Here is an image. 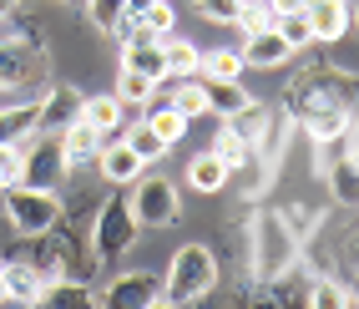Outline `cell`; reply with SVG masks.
<instances>
[{
	"instance_id": "cell-15",
	"label": "cell",
	"mask_w": 359,
	"mask_h": 309,
	"mask_svg": "<svg viewBox=\"0 0 359 309\" xmlns=\"http://www.w3.org/2000/svg\"><path fill=\"white\" fill-rule=\"evenodd\" d=\"M102 132L91 127V122H71L66 132H61V152H66V168H86V162H97V152H102Z\"/></svg>"
},
{
	"instance_id": "cell-10",
	"label": "cell",
	"mask_w": 359,
	"mask_h": 309,
	"mask_svg": "<svg viewBox=\"0 0 359 309\" xmlns=\"http://www.w3.org/2000/svg\"><path fill=\"white\" fill-rule=\"evenodd\" d=\"M97 173L111 183V188H132L142 173H147V162H142L137 152H132V142L122 137V142H102V152H97Z\"/></svg>"
},
{
	"instance_id": "cell-7",
	"label": "cell",
	"mask_w": 359,
	"mask_h": 309,
	"mask_svg": "<svg viewBox=\"0 0 359 309\" xmlns=\"http://www.w3.org/2000/svg\"><path fill=\"white\" fill-rule=\"evenodd\" d=\"M132 213H137L142 228H167V223H177V213H182L177 183H172V178H147V173H142V178L132 183Z\"/></svg>"
},
{
	"instance_id": "cell-27",
	"label": "cell",
	"mask_w": 359,
	"mask_h": 309,
	"mask_svg": "<svg viewBox=\"0 0 359 309\" xmlns=\"http://www.w3.org/2000/svg\"><path fill=\"white\" fill-rule=\"evenodd\" d=\"M147 127L167 142V147H172V142H182V137H187V117H182L172 102H167V107H152V112H147Z\"/></svg>"
},
{
	"instance_id": "cell-29",
	"label": "cell",
	"mask_w": 359,
	"mask_h": 309,
	"mask_svg": "<svg viewBox=\"0 0 359 309\" xmlns=\"http://www.w3.org/2000/svg\"><path fill=\"white\" fill-rule=\"evenodd\" d=\"M172 107L193 122V117H203L208 112V97H203V81L198 77H177V86H172Z\"/></svg>"
},
{
	"instance_id": "cell-41",
	"label": "cell",
	"mask_w": 359,
	"mask_h": 309,
	"mask_svg": "<svg viewBox=\"0 0 359 309\" xmlns=\"http://www.w3.org/2000/svg\"><path fill=\"white\" fill-rule=\"evenodd\" d=\"M344 264L359 269V233H354V239H344Z\"/></svg>"
},
{
	"instance_id": "cell-32",
	"label": "cell",
	"mask_w": 359,
	"mask_h": 309,
	"mask_svg": "<svg viewBox=\"0 0 359 309\" xmlns=\"http://www.w3.org/2000/svg\"><path fill=\"white\" fill-rule=\"evenodd\" d=\"M273 26H278V36L289 41L294 51H304V46H314V31H309V15H304V11H289V15H278Z\"/></svg>"
},
{
	"instance_id": "cell-33",
	"label": "cell",
	"mask_w": 359,
	"mask_h": 309,
	"mask_svg": "<svg viewBox=\"0 0 359 309\" xmlns=\"http://www.w3.org/2000/svg\"><path fill=\"white\" fill-rule=\"evenodd\" d=\"M273 6H269V0H243V11H238V20H233V26L238 31H243V36H253V31H263V26H273Z\"/></svg>"
},
{
	"instance_id": "cell-34",
	"label": "cell",
	"mask_w": 359,
	"mask_h": 309,
	"mask_svg": "<svg viewBox=\"0 0 359 309\" xmlns=\"http://www.w3.org/2000/svg\"><path fill=\"white\" fill-rule=\"evenodd\" d=\"M127 142H132V152L142 157V162H157L162 152H167V142L147 127V122H137V127H127Z\"/></svg>"
},
{
	"instance_id": "cell-11",
	"label": "cell",
	"mask_w": 359,
	"mask_h": 309,
	"mask_svg": "<svg viewBox=\"0 0 359 309\" xmlns=\"http://www.w3.org/2000/svg\"><path fill=\"white\" fill-rule=\"evenodd\" d=\"M304 15H309V31H314V41H319V46L344 41V36H349V26H354L349 0H309Z\"/></svg>"
},
{
	"instance_id": "cell-43",
	"label": "cell",
	"mask_w": 359,
	"mask_h": 309,
	"mask_svg": "<svg viewBox=\"0 0 359 309\" xmlns=\"http://www.w3.org/2000/svg\"><path fill=\"white\" fill-rule=\"evenodd\" d=\"M0 304H6V264H0Z\"/></svg>"
},
{
	"instance_id": "cell-2",
	"label": "cell",
	"mask_w": 359,
	"mask_h": 309,
	"mask_svg": "<svg viewBox=\"0 0 359 309\" xmlns=\"http://www.w3.org/2000/svg\"><path fill=\"white\" fill-rule=\"evenodd\" d=\"M248 244H253V279H278L289 274L299 264L304 244L289 233V223H283V213H258L253 228H248Z\"/></svg>"
},
{
	"instance_id": "cell-45",
	"label": "cell",
	"mask_w": 359,
	"mask_h": 309,
	"mask_svg": "<svg viewBox=\"0 0 359 309\" xmlns=\"http://www.w3.org/2000/svg\"><path fill=\"white\" fill-rule=\"evenodd\" d=\"M349 15H354V26H359V0H349Z\"/></svg>"
},
{
	"instance_id": "cell-42",
	"label": "cell",
	"mask_w": 359,
	"mask_h": 309,
	"mask_svg": "<svg viewBox=\"0 0 359 309\" xmlns=\"http://www.w3.org/2000/svg\"><path fill=\"white\" fill-rule=\"evenodd\" d=\"M15 6H20V0H0V20H6V15H15Z\"/></svg>"
},
{
	"instance_id": "cell-38",
	"label": "cell",
	"mask_w": 359,
	"mask_h": 309,
	"mask_svg": "<svg viewBox=\"0 0 359 309\" xmlns=\"http://www.w3.org/2000/svg\"><path fill=\"white\" fill-rule=\"evenodd\" d=\"M11 183H20V147H6V142H0V193H6Z\"/></svg>"
},
{
	"instance_id": "cell-18",
	"label": "cell",
	"mask_w": 359,
	"mask_h": 309,
	"mask_svg": "<svg viewBox=\"0 0 359 309\" xmlns=\"http://www.w3.org/2000/svg\"><path fill=\"white\" fill-rule=\"evenodd\" d=\"M324 183H329V198L334 203H344V208H359V162L344 152V157H334L329 168H324Z\"/></svg>"
},
{
	"instance_id": "cell-13",
	"label": "cell",
	"mask_w": 359,
	"mask_h": 309,
	"mask_svg": "<svg viewBox=\"0 0 359 309\" xmlns=\"http://www.w3.org/2000/svg\"><path fill=\"white\" fill-rule=\"evenodd\" d=\"M76 117H81V91H76V86H51V91L41 97L36 132H56V137H61Z\"/></svg>"
},
{
	"instance_id": "cell-24",
	"label": "cell",
	"mask_w": 359,
	"mask_h": 309,
	"mask_svg": "<svg viewBox=\"0 0 359 309\" xmlns=\"http://www.w3.org/2000/svg\"><path fill=\"white\" fill-rule=\"evenodd\" d=\"M269 122H273V112H269V107H258V102H248L243 112H233V117H228V127H233L238 137H243V142H248L253 152H258L263 132H269Z\"/></svg>"
},
{
	"instance_id": "cell-4",
	"label": "cell",
	"mask_w": 359,
	"mask_h": 309,
	"mask_svg": "<svg viewBox=\"0 0 359 309\" xmlns=\"http://www.w3.org/2000/svg\"><path fill=\"white\" fill-rule=\"evenodd\" d=\"M137 233H142V223H137V213H132V198L111 193L97 208V223H91V254H97V258H122L137 244Z\"/></svg>"
},
{
	"instance_id": "cell-19",
	"label": "cell",
	"mask_w": 359,
	"mask_h": 309,
	"mask_svg": "<svg viewBox=\"0 0 359 309\" xmlns=\"http://www.w3.org/2000/svg\"><path fill=\"white\" fill-rule=\"evenodd\" d=\"M349 122H354L349 107H324V112H309L304 122H294V127H304L309 142H339V137L349 132Z\"/></svg>"
},
{
	"instance_id": "cell-26",
	"label": "cell",
	"mask_w": 359,
	"mask_h": 309,
	"mask_svg": "<svg viewBox=\"0 0 359 309\" xmlns=\"http://www.w3.org/2000/svg\"><path fill=\"white\" fill-rule=\"evenodd\" d=\"M41 304H97V289H86V284H76V279H46V294H41Z\"/></svg>"
},
{
	"instance_id": "cell-22",
	"label": "cell",
	"mask_w": 359,
	"mask_h": 309,
	"mask_svg": "<svg viewBox=\"0 0 359 309\" xmlns=\"http://www.w3.org/2000/svg\"><path fill=\"white\" fill-rule=\"evenodd\" d=\"M162 56H167V77H198L203 51L182 36H162Z\"/></svg>"
},
{
	"instance_id": "cell-39",
	"label": "cell",
	"mask_w": 359,
	"mask_h": 309,
	"mask_svg": "<svg viewBox=\"0 0 359 309\" xmlns=\"http://www.w3.org/2000/svg\"><path fill=\"white\" fill-rule=\"evenodd\" d=\"M344 152L359 162V117H354V122H349V132H344Z\"/></svg>"
},
{
	"instance_id": "cell-35",
	"label": "cell",
	"mask_w": 359,
	"mask_h": 309,
	"mask_svg": "<svg viewBox=\"0 0 359 309\" xmlns=\"http://www.w3.org/2000/svg\"><path fill=\"white\" fill-rule=\"evenodd\" d=\"M142 31H152V36H172V26H177V11L167 6V0H152L147 11H142V20H137Z\"/></svg>"
},
{
	"instance_id": "cell-1",
	"label": "cell",
	"mask_w": 359,
	"mask_h": 309,
	"mask_svg": "<svg viewBox=\"0 0 359 309\" xmlns=\"http://www.w3.org/2000/svg\"><path fill=\"white\" fill-rule=\"evenodd\" d=\"M218 284V258H212L208 244H182L167 264V279H162V304H198L212 294Z\"/></svg>"
},
{
	"instance_id": "cell-28",
	"label": "cell",
	"mask_w": 359,
	"mask_h": 309,
	"mask_svg": "<svg viewBox=\"0 0 359 309\" xmlns=\"http://www.w3.org/2000/svg\"><path fill=\"white\" fill-rule=\"evenodd\" d=\"M152 97H157V81H147V77H137V71L122 66V77H116V102L122 107H147Z\"/></svg>"
},
{
	"instance_id": "cell-21",
	"label": "cell",
	"mask_w": 359,
	"mask_h": 309,
	"mask_svg": "<svg viewBox=\"0 0 359 309\" xmlns=\"http://www.w3.org/2000/svg\"><path fill=\"white\" fill-rule=\"evenodd\" d=\"M36 117H41V102H26V107H0V142H6V147H20V142L36 132Z\"/></svg>"
},
{
	"instance_id": "cell-37",
	"label": "cell",
	"mask_w": 359,
	"mask_h": 309,
	"mask_svg": "<svg viewBox=\"0 0 359 309\" xmlns=\"http://www.w3.org/2000/svg\"><path fill=\"white\" fill-rule=\"evenodd\" d=\"M122 11H127V0H91V26H102V31H116Z\"/></svg>"
},
{
	"instance_id": "cell-25",
	"label": "cell",
	"mask_w": 359,
	"mask_h": 309,
	"mask_svg": "<svg viewBox=\"0 0 359 309\" xmlns=\"http://www.w3.org/2000/svg\"><path fill=\"white\" fill-rule=\"evenodd\" d=\"M212 152H218V157L228 162V173H243L248 162H253V147H248V142L238 137V132H233L228 122L218 127V137H212Z\"/></svg>"
},
{
	"instance_id": "cell-9",
	"label": "cell",
	"mask_w": 359,
	"mask_h": 309,
	"mask_svg": "<svg viewBox=\"0 0 359 309\" xmlns=\"http://www.w3.org/2000/svg\"><path fill=\"white\" fill-rule=\"evenodd\" d=\"M122 66L127 71H137V77H147V81H167V56H162V36H152V31H132V36H122Z\"/></svg>"
},
{
	"instance_id": "cell-12",
	"label": "cell",
	"mask_w": 359,
	"mask_h": 309,
	"mask_svg": "<svg viewBox=\"0 0 359 309\" xmlns=\"http://www.w3.org/2000/svg\"><path fill=\"white\" fill-rule=\"evenodd\" d=\"M243 66H253V71H273V66H283L294 56V46L278 36V26H263V31H253V36H243Z\"/></svg>"
},
{
	"instance_id": "cell-31",
	"label": "cell",
	"mask_w": 359,
	"mask_h": 309,
	"mask_svg": "<svg viewBox=\"0 0 359 309\" xmlns=\"http://www.w3.org/2000/svg\"><path fill=\"white\" fill-rule=\"evenodd\" d=\"M243 71H248V66H243V56L223 46V51H208V56H203L198 77H218V81H233V77H243Z\"/></svg>"
},
{
	"instance_id": "cell-5",
	"label": "cell",
	"mask_w": 359,
	"mask_h": 309,
	"mask_svg": "<svg viewBox=\"0 0 359 309\" xmlns=\"http://www.w3.org/2000/svg\"><path fill=\"white\" fill-rule=\"evenodd\" d=\"M66 152H61V137L56 132H31L20 142V183L26 188H46V193H56L66 183Z\"/></svg>"
},
{
	"instance_id": "cell-3",
	"label": "cell",
	"mask_w": 359,
	"mask_h": 309,
	"mask_svg": "<svg viewBox=\"0 0 359 309\" xmlns=\"http://www.w3.org/2000/svg\"><path fill=\"white\" fill-rule=\"evenodd\" d=\"M354 102H359V81L354 77H344V71H309V77H299L294 86H289V117L294 122H304L309 112H324V107H349L354 112Z\"/></svg>"
},
{
	"instance_id": "cell-8",
	"label": "cell",
	"mask_w": 359,
	"mask_h": 309,
	"mask_svg": "<svg viewBox=\"0 0 359 309\" xmlns=\"http://www.w3.org/2000/svg\"><path fill=\"white\" fill-rule=\"evenodd\" d=\"M97 304H107V309H157L162 304V279L142 274V269L116 274L107 289H97Z\"/></svg>"
},
{
	"instance_id": "cell-40",
	"label": "cell",
	"mask_w": 359,
	"mask_h": 309,
	"mask_svg": "<svg viewBox=\"0 0 359 309\" xmlns=\"http://www.w3.org/2000/svg\"><path fill=\"white\" fill-rule=\"evenodd\" d=\"M269 6H273V15H289V11H304L309 0H269Z\"/></svg>"
},
{
	"instance_id": "cell-17",
	"label": "cell",
	"mask_w": 359,
	"mask_h": 309,
	"mask_svg": "<svg viewBox=\"0 0 359 309\" xmlns=\"http://www.w3.org/2000/svg\"><path fill=\"white\" fill-rule=\"evenodd\" d=\"M228 178H233L228 162L212 152V147L187 162V188H193V193H208V198H212V193H223V188H228Z\"/></svg>"
},
{
	"instance_id": "cell-23",
	"label": "cell",
	"mask_w": 359,
	"mask_h": 309,
	"mask_svg": "<svg viewBox=\"0 0 359 309\" xmlns=\"http://www.w3.org/2000/svg\"><path fill=\"white\" fill-rule=\"evenodd\" d=\"M81 122H91L102 137H111L122 127V102H116V91L111 97H81Z\"/></svg>"
},
{
	"instance_id": "cell-14",
	"label": "cell",
	"mask_w": 359,
	"mask_h": 309,
	"mask_svg": "<svg viewBox=\"0 0 359 309\" xmlns=\"http://www.w3.org/2000/svg\"><path fill=\"white\" fill-rule=\"evenodd\" d=\"M6 264V304H41L46 294V274L31 269L26 258H0Z\"/></svg>"
},
{
	"instance_id": "cell-6",
	"label": "cell",
	"mask_w": 359,
	"mask_h": 309,
	"mask_svg": "<svg viewBox=\"0 0 359 309\" xmlns=\"http://www.w3.org/2000/svg\"><path fill=\"white\" fill-rule=\"evenodd\" d=\"M6 218L15 233H46L61 223V198L46 193V188H26V183H11L6 188Z\"/></svg>"
},
{
	"instance_id": "cell-16",
	"label": "cell",
	"mask_w": 359,
	"mask_h": 309,
	"mask_svg": "<svg viewBox=\"0 0 359 309\" xmlns=\"http://www.w3.org/2000/svg\"><path fill=\"white\" fill-rule=\"evenodd\" d=\"M198 81H203L208 112H212V117H223V122H228L233 112H243V107L253 102V97H248V86L238 81V77H233V81H218V77H198Z\"/></svg>"
},
{
	"instance_id": "cell-36",
	"label": "cell",
	"mask_w": 359,
	"mask_h": 309,
	"mask_svg": "<svg viewBox=\"0 0 359 309\" xmlns=\"http://www.w3.org/2000/svg\"><path fill=\"white\" fill-rule=\"evenodd\" d=\"M238 11H243V0H198V15L212 20V26H233Z\"/></svg>"
},
{
	"instance_id": "cell-30",
	"label": "cell",
	"mask_w": 359,
	"mask_h": 309,
	"mask_svg": "<svg viewBox=\"0 0 359 309\" xmlns=\"http://www.w3.org/2000/svg\"><path fill=\"white\" fill-rule=\"evenodd\" d=\"M278 213H283V223H289V233H294L299 244H309L319 233V223H324V213L319 208H304V203H289V208H278Z\"/></svg>"
},
{
	"instance_id": "cell-20",
	"label": "cell",
	"mask_w": 359,
	"mask_h": 309,
	"mask_svg": "<svg viewBox=\"0 0 359 309\" xmlns=\"http://www.w3.org/2000/svg\"><path fill=\"white\" fill-rule=\"evenodd\" d=\"M309 309H354V289L349 284H339L334 274H314L309 279Z\"/></svg>"
},
{
	"instance_id": "cell-44",
	"label": "cell",
	"mask_w": 359,
	"mask_h": 309,
	"mask_svg": "<svg viewBox=\"0 0 359 309\" xmlns=\"http://www.w3.org/2000/svg\"><path fill=\"white\" fill-rule=\"evenodd\" d=\"M349 289H354V304H359V269H354V279H349Z\"/></svg>"
}]
</instances>
